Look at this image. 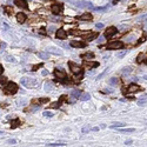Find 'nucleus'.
Segmentation results:
<instances>
[{
  "label": "nucleus",
  "instance_id": "5701e85b",
  "mask_svg": "<svg viewBox=\"0 0 147 147\" xmlns=\"http://www.w3.org/2000/svg\"><path fill=\"white\" fill-rule=\"evenodd\" d=\"M108 84H109V85H112V86H115L116 84H118V79H116V78H111L108 80Z\"/></svg>",
  "mask_w": 147,
  "mask_h": 147
},
{
  "label": "nucleus",
  "instance_id": "f03ea898",
  "mask_svg": "<svg viewBox=\"0 0 147 147\" xmlns=\"http://www.w3.org/2000/svg\"><path fill=\"white\" fill-rule=\"evenodd\" d=\"M122 47H124V43L119 40H113L107 45L108 50H119V48H122Z\"/></svg>",
  "mask_w": 147,
  "mask_h": 147
},
{
  "label": "nucleus",
  "instance_id": "39448f33",
  "mask_svg": "<svg viewBox=\"0 0 147 147\" xmlns=\"http://www.w3.org/2000/svg\"><path fill=\"white\" fill-rule=\"evenodd\" d=\"M68 66L71 67V69H72V72H73V73L79 74L81 72L80 66H79V65H77V64H74V62H68Z\"/></svg>",
  "mask_w": 147,
  "mask_h": 147
},
{
  "label": "nucleus",
  "instance_id": "a211bd4d",
  "mask_svg": "<svg viewBox=\"0 0 147 147\" xmlns=\"http://www.w3.org/2000/svg\"><path fill=\"white\" fill-rule=\"evenodd\" d=\"M48 51H50V52H52V53H54V54H58V55L61 54V51L57 50L55 47H50V48H48Z\"/></svg>",
  "mask_w": 147,
  "mask_h": 147
},
{
  "label": "nucleus",
  "instance_id": "7c9ffc66",
  "mask_svg": "<svg viewBox=\"0 0 147 147\" xmlns=\"http://www.w3.org/2000/svg\"><path fill=\"white\" fill-rule=\"evenodd\" d=\"M6 60H7L8 62H14V61H15V58H14V57H11V55H8V57H6Z\"/></svg>",
  "mask_w": 147,
  "mask_h": 147
},
{
  "label": "nucleus",
  "instance_id": "aec40b11",
  "mask_svg": "<svg viewBox=\"0 0 147 147\" xmlns=\"http://www.w3.org/2000/svg\"><path fill=\"white\" fill-rule=\"evenodd\" d=\"M124 126H126V124H124V122H114L111 127L112 128H119V127H124Z\"/></svg>",
  "mask_w": 147,
  "mask_h": 147
},
{
  "label": "nucleus",
  "instance_id": "6e6552de",
  "mask_svg": "<svg viewBox=\"0 0 147 147\" xmlns=\"http://www.w3.org/2000/svg\"><path fill=\"white\" fill-rule=\"evenodd\" d=\"M51 10H52V12L54 13V14H59L62 10V6L61 5H53L52 7H51Z\"/></svg>",
  "mask_w": 147,
  "mask_h": 147
},
{
  "label": "nucleus",
  "instance_id": "7ed1b4c3",
  "mask_svg": "<svg viewBox=\"0 0 147 147\" xmlns=\"http://www.w3.org/2000/svg\"><path fill=\"white\" fill-rule=\"evenodd\" d=\"M6 93H10V94H14L18 92V85L14 83H8L6 85Z\"/></svg>",
  "mask_w": 147,
  "mask_h": 147
},
{
  "label": "nucleus",
  "instance_id": "f704fd0d",
  "mask_svg": "<svg viewBox=\"0 0 147 147\" xmlns=\"http://www.w3.org/2000/svg\"><path fill=\"white\" fill-rule=\"evenodd\" d=\"M66 98H67L66 95H62V97H60V99H59V104L61 105V102H62V101H65V100H66Z\"/></svg>",
  "mask_w": 147,
  "mask_h": 147
},
{
  "label": "nucleus",
  "instance_id": "b1692460",
  "mask_svg": "<svg viewBox=\"0 0 147 147\" xmlns=\"http://www.w3.org/2000/svg\"><path fill=\"white\" fill-rule=\"evenodd\" d=\"M120 132H122V133H133V132H135V130L134 128H122V130H120Z\"/></svg>",
  "mask_w": 147,
  "mask_h": 147
},
{
  "label": "nucleus",
  "instance_id": "cd10ccee",
  "mask_svg": "<svg viewBox=\"0 0 147 147\" xmlns=\"http://www.w3.org/2000/svg\"><path fill=\"white\" fill-rule=\"evenodd\" d=\"M43 115L46 116V118H51V116H53V113H52V112H50V111H45Z\"/></svg>",
  "mask_w": 147,
  "mask_h": 147
},
{
  "label": "nucleus",
  "instance_id": "79ce46f5",
  "mask_svg": "<svg viewBox=\"0 0 147 147\" xmlns=\"http://www.w3.org/2000/svg\"><path fill=\"white\" fill-rule=\"evenodd\" d=\"M125 144H126V145H131V144H132V140H127Z\"/></svg>",
  "mask_w": 147,
  "mask_h": 147
},
{
  "label": "nucleus",
  "instance_id": "c85d7f7f",
  "mask_svg": "<svg viewBox=\"0 0 147 147\" xmlns=\"http://www.w3.org/2000/svg\"><path fill=\"white\" fill-rule=\"evenodd\" d=\"M51 107H52V108H59V107H60L59 101H57V102H51Z\"/></svg>",
  "mask_w": 147,
  "mask_h": 147
},
{
  "label": "nucleus",
  "instance_id": "37998d69",
  "mask_svg": "<svg viewBox=\"0 0 147 147\" xmlns=\"http://www.w3.org/2000/svg\"><path fill=\"white\" fill-rule=\"evenodd\" d=\"M3 72H4V68H3V66H1V65H0V74L3 73Z\"/></svg>",
  "mask_w": 147,
  "mask_h": 147
},
{
  "label": "nucleus",
  "instance_id": "e433bc0d",
  "mask_svg": "<svg viewBox=\"0 0 147 147\" xmlns=\"http://www.w3.org/2000/svg\"><path fill=\"white\" fill-rule=\"evenodd\" d=\"M7 142L8 144H17V140L15 139H10V140H7Z\"/></svg>",
  "mask_w": 147,
  "mask_h": 147
},
{
  "label": "nucleus",
  "instance_id": "6ab92c4d",
  "mask_svg": "<svg viewBox=\"0 0 147 147\" xmlns=\"http://www.w3.org/2000/svg\"><path fill=\"white\" fill-rule=\"evenodd\" d=\"M98 36H99V32H98V33H94V34H91V36L88 34V36L86 37V40H87V41H91V40H93L94 38H97Z\"/></svg>",
  "mask_w": 147,
  "mask_h": 147
},
{
  "label": "nucleus",
  "instance_id": "ddd939ff",
  "mask_svg": "<svg viewBox=\"0 0 147 147\" xmlns=\"http://www.w3.org/2000/svg\"><path fill=\"white\" fill-rule=\"evenodd\" d=\"M139 90H140L139 86L135 85V84H132V85H130V87H128L127 92H138Z\"/></svg>",
  "mask_w": 147,
  "mask_h": 147
},
{
  "label": "nucleus",
  "instance_id": "a878e982",
  "mask_svg": "<svg viewBox=\"0 0 147 147\" xmlns=\"http://www.w3.org/2000/svg\"><path fill=\"white\" fill-rule=\"evenodd\" d=\"M144 58H146V54H145V53H140V54L138 55L137 61L138 62H142V59H144Z\"/></svg>",
  "mask_w": 147,
  "mask_h": 147
},
{
  "label": "nucleus",
  "instance_id": "473e14b6",
  "mask_svg": "<svg viewBox=\"0 0 147 147\" xmlns=\"http://www.w3.org/2000/svg\"><path fill=\"white\" fill-rule=\"evenodd\" d=\"M50 101V99L48 98H40V102L41 104H46V102Z\"/></svg>",
  "mask_w": 147,
  "mask_h": 147
},
{
  "label": "nucleus",
  "instance_id": "a19ab883",
  "mask_svg": "<svg viewBox=\"0 0 147 147\" xmlns=\"http://www.w3.org/2000/svg\"><path fill=\"white\" fill-rule=\"evenodd\" d=\"M54 30H55V27H54V26H51L50 28H48V31L51 32V31H54Z\"/></svg>",
  "mask_w": 147,
  "mask_h": 147
},
{
  "label": "nucleus",
  "instance_id": "c03bdc74",
  "mask_svg": "<svg viewBox=\"0 0 147 147\" xmlns=\"http://www.w3.org/2000/svg\"><path fill=\"white\" fill-rule=\"evenodd\" d=\"M40 33H43V34H46L45 30H44V28H41V30H40Z\"/></svg>",
  "mask_w": 147,
  "mask_h": 147
},
{
  "label": "nucleus",
  "instance_id": "393cba45",
  "mask_svg": "<svg viewBox=\"0 0 147 147\" xmlns=\"http://www.w3.org/2000/svg\"><path fill=\"white\" fill-rule=\"evenodd\" d=\"M7 83V79L4 77V78H0V88H4V85Z\"/></svg>",
  "mask_w": 147,
  "mask_h": 147
},
{
  "label": "nucleus",
  "instance_id": "c9c22d12",
  "mask_svg": "<svg viewBox=\"0 0 147 147\" xmlns=\"http://www.w3.org/2000/svg\"><path fill=\"white\" fill-rule=\"evenodd\" d=\"M131 71H132V69H131L130 67H125V68L122 69V72H124V73H130Z\"/></svg>",
  "mask_w": 147,
  "mask_h": 147
},
{
  "label": "nucleus",
  "instance_id": "72a5a7b5",
  "mask_svg": "<svg viewBox=\"0 0 147 147\" xmlns=\"http://www.w3.org/2000/svg\"><path fill=\"white\" fill-rule=\"evenodd\" d=\"M83 58H86V59H88V58H93V54L92 53H86V54L83 55Z\"/></svg>",
  "mask_w": 147,
  "mask_h": 147
},
{
  "label": "nucleus",
  "instance_id": "c756f323",
  "mask_svg": "<svg viewBox=\"0 0 147 147\" xmlns=\"http://www.w3.org/2000/svg\"><path fill=\"white\" fill-rule=\"evenodd\" d=\"M47 147H58V146H66L65 144H48L46 145Z\"/></svg>",
  "mask_w": 147,
  "mask_h": 147
},
{
  "label": "nucleus",
  "instance_id": "f8f14e48",
  "mask_svg": "<svg viewBox=\"0 0 147 147\" xmlns=\"http://www.w3.org/2000/svg\"><path fill=\"white\" fill-rule=\"evenodd\" d=\"M69 45L72 46V47H85L86 44L81 43V41H71V44Z\"/></svg>",
  "mask_w": 147,
  "mask_h": 147
},
{
  "label": "nucleus",
  "instance_id": "2eb2a0df",
  "mask_svg": "<svg viewBox=\"0 0 147 147\" xmlns=\"http://www.w3.org/2000/svg\"><path fill=\"white\" fill-rule=\"evenodd\" d=\"M38 57L43 60H47L50 55H48V53H46V52H40V53H38Z\"/></svg>",
  "mask_w": 147,
  "mask_h": 147
},
{
  "label": "nucleus",
  "instance_id": "bb28decb",
  "mask_svg": "<svg viewBox=\"0 0 147 147\" xmlns=\"http://www.w3.org/2000/svg\"><path fill=\"white\" fill-rule=\"evenodd\" d=\"M138 104H139L140 106H141V105H145V104H146V97H142L141 99L138 100Z\"/></svg>",
  "mask_w": 147,
  "mask_h": 147
},
{
  "label": "nucleus",
  "instance_id": "a18cd8bd",
  "mask_svg": "<svg viewBox=\"0 0 147 147\" xmlns=\"http://www.w3.org/2000/svg\"><path fill=\"white\" fill-rule=\"evenodd\" d=\"M92 131H94V132H95V131H99V128H98V127H94V128H92Z\"/></svg>",
  "mask_w": 147,
  "mask_h": 147
},
{
  "label": "nucleus",
  "instance_id": "9b49d317",
  "mask_svg": "<svg viewBox=\"0 0 147 147\" xmlns=\"http://www.w3.org/2000/svg\"><path fill=\"white\" fill-rule=\"evenodd\" d=\"M17 20H18V22H20V24L25 22V20H26V15H25V13H18L17 14Z\"/></svg>",
  "mask_w": 147,
  "mask_h": 147
},
{
  "label": "nucleus",
  "instance_id": "49530a36",
  "mask_svg": "<svg viewBox=\"0 0 147 147\" xmlns=\"http://www.w3.org/2000/svg\"><path fill=\"white\" fill-rule=\"evenodd\" d=\"M104 92H105V93H111V91H109V90H105Z\"/></svg>",
  "mask_w": 147,
  "mask_h": 147
},
{
  "label": "nucleus",
  "instance_id": "f257e3e1",
  "mask_svg": "<svg viewBox=\"0 0 147 147\" xmlns=\"http://www.w3.org/2000/svg\"><path fill=\"white\" fill-rule=\"evenodd\" d=\"M20 81L26 87H36V86H38V80L36 78H22Z\"/></svg>",
  "mask_w": 147,
  "mask_h": 147
},
{
  "label": "nucleus",
  "instance_id": "de8ad7c7",
  "mask_svg": "<svg viewBox=\"0 0 147 147\" xmlns=\"http://www.w3.org/2000/svg\"><path fill=\"white\" fill-rule=\"evenodd\" d=\"M118 1H120V0H113V4H116Z\"/></svg>",
  "mask_w": 147,
  "mask_h": 147
},
{
  "label": "nucleus",
  "instance_id": "f3484780",
  "mask_svg": "<svg viewBox=\"0 0 147 147\" xmlns=\"http://www.w3.org/2000/svg\"><path fill=\"white\" fill-rule=\"evenodd\" d=\"M84 65H85V66L86 67H91V68H93V67H97L98 66V64H97V62H90V61H85V62H84Z\"/></svg>",
  "mask_w": 147,
  "mask_h": 147
},
{
  "label": "nucleus",
  "instance_id": "4be33fe9",
  "mask_svg": "<svg viewBox=\"0 0 147 147\" xmlns=\"http://www.w3.org/2000/svg\"><path fill=\"white\" fill-rule=\"evenodd\" d=\"M80 91H79V90H73V91H72V92H71V95H72V97H74V98H78L79 97V95H80Z\"/></svg>",
  "mask_w": 147,
  "mask_h": 147
},
{
  "label": "nucleus",
  "instance_id": "0eeeda50",
  "mask_svg": "<svg viewBox=\"0 0 147 147\" xmlns=\"http://www.w3.org/2000/svg\"><path fill=\"white\" fill-rule=\"evenodd\" d=\"M55 36H57L58 39H66L67 33L62 28H60V30H57V33H55Z\"/></svg>",
  "mask_w": 147,
  "mask_h": 147
},
{
  "label": "nucleus",
  "instance_id": "2f4dec72",
  "mask_svg": "<svg viewBox=\"0 0 147 147\" xmlns=\"http://www.w3.org/2000/svg\"><path fill=\"white\" fill-rule=\"evenodd\" d=\"M39 109H40V106H38V105H36V106H33V108L31 109L32 113H36V112H38Z\"/></svg>",
  "mask_w": 147,
  "mask_h": 147
},
{
  "label": "nucleus",
  "instance_id": "58836bf2",
  "mask_svg": "<svg viewBox=\"0 0 147 147\" xmlns=\"http://www.w3.org/2000/svg\"><path fill=\"white\" fill-rule=\"evenodd\" d=\"M39 67H41V65H37V66L33 67V71H37V68H39Z\"/></svg>",
  "mask_w": 147,
  "mask_h": 147
},
{
  "label": "nucleus",
  "instance_id": "9d476101",
  "mask_svg": "<svg viewBox=\"0 0 147 147\" xmlns=\"http://www.w3.org/2000/svg\"><path fill=\"white\" fill-rule=\"evenodd\" d=\"M78 99L81 100V101H86V100L91 99V95L88 94V93H80V95L78 97Z\"/></svg>",
  "mask_w": 147,
  "mask_h": 147
},
{
  "label": "nucleus",
  "instance_id": "4c0bfd02",
  "mask_svg": "<svg viewBox=\"0 0 147 147\" xmlns=\"http://www.w3.org/2000/svg\"><path fill=\"white\" fill-rule=\"evenodd\" d=\"M95 27H97L98 30H100V28H102V27H104V24H97V25H95Z\"/></svg>",
  "mask_w": 147,
  "mask_h": 147
},
{
  "label": "nucleus",
  "instance_id": "20e7f679",
  "mask_svg": "<svg viewBox=\"0 0 147 147\" xmlns=\"http://www.w3.org/2000/svg\"><path fill=\"white\" fill-rule=\"evenodd\" d=\"M116 32H118V30H116V27H108V28L106 30V32H105V38H111L112 36H114V34L116 33Z\"/></svg>",
  "mask_w": 147,
  "mask_h": 147
},
{
  "label": "nucleus",
  "instance_id": "ea45409f",
  "mask_svg": "<svg viewBox=\"0 0 147 147\" xmlns=\"http://www.w3.org/2000/svg\"><path fill=\"white\" fill-rule=\"evenodd\" d=\"M48 74V71H46V69H44L43 71V75H47Z\"/></svg>",
  "mask_w": 147,
  "mask_h": 147
},
{
  "label": "nucleus",
  "instance_id": "dca6fc26",
  "mask_svg": "<svg viewBox=\"0 0 147 147\" xmlns=\"http://www.w3.org/2000/svg\"><path fill=\"white\" fill-rule=\"evenodd\" d=\"M5 12L7 13V14H13L14 13V10H13V7H11V6H5Z\"/></svg>",
  "mask_w": 147,
  "mask_h": 147
},
{
  "label": "nucleus",
  "instance_id": "4468645a",
  "mask_svg": "<svg viewBox=\"0 0 147 147\" xmlns=\"http://www.w3.org/2000/svg\"><path fill=\"white\" fill-rule=\"evenodd\" d=\"M78 19L79 20H91L92 19V14H91V13H85V14L78 17Z\"/></svg>",
  "mask_w": 147,
  "mask_h": 147
},
{
  "label": "nucleus",
  "instance_id": "1a4fd4ad",
  "mask_svg": "<svg viewBox=\"0 0 147 147\" xmlns=\"http://www.w3.org/2000/svg\"><path fill=\"white\" fill-rule=\"evenodd\" d=\"M15 5L19 6V7H22V8L28 7V5H27V3L25 1V0H15Z\"/></svg>",
  "mask_w": 147,
  "mask_h": 147
},
{
  "label": "nucleus",
  "instance_id": "423d86ee",
  "mask_svg": "<svg viewBox=\"0 0 147 147\" xmlns=\"http://www.w3.org/2000/svg\"><path fill=\"white\" fill-rule=\"evenodd\" d=\"M54 74H55V77H57L58 79H66V73L64 72V69H62V68L55 69V71H54Z\"/></svg>",
  "mask_w": 147,
  "mask_h": 147
},
{
  "label": "nucleus",
  "instance_id": "412c9836",
  "mask_svg": "<svg viewBox=\"0 0 147 147\" xmlns=\"http://www.w3.org/2000/svg\"><path fill=\"white\" fill-rule=\"evenodd\" d=\"M52 90H53L52 84H51V83H46L45 84V91H46V92H51Z\"/></svg>",
  "mask_w": 147,
  "mask_h": 147
}]
</instances>
